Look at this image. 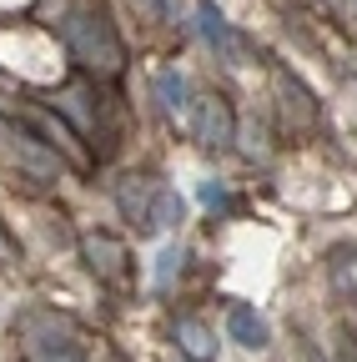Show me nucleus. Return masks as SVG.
Listing matches in <instances>:
<instances>
[{
	"label": "nucleus",
	"instance_id": "obj_1",
	"mask_svg": "<svg viewBox=\"0 0 357 362\" xmlns=\"http://www.w3.org/2000/svg\"><path fill=\"white\" fill-rule=\"evenodd\" d=\"M192 136L201 146H227L232 141V116H227V106L221 101H197V111H192Z\"/></svg>",
	"mask_w": 357,
	"mask_h": 362
},
{
	"label": "nucleus",
	"instance_id": "obj_2",
	"mask_svg": "<svg viewBox=\"0 0 357 362\" xmlns=\"http://www.w3.org/2000/svg\"><path fill=\"white\" fill-rule=\"evenodd\" d=\"M227 332H232L242 347H267V322L257 317V307H247V302H237V307L227 312Z\"/></svg>",
	"mask_w": 357,
	"mask_h": 362
},
{
	"label": "nucleus",
	"instance_id": "obj_3",
	"mask_svg": "<svg viewBox=\"0 0 357 362\" xmlns=\"http://www.w3.org/2000/svg\"><path fill=\"white\" fill-rule=\"evenodd\" d=\"M176 347H182L192 362H206L211 357V332L197 322V317H182V322H176Z\"/></svg>",
	"mask_w": 357,
	"mask_h": 362
},
{
	"label": "nucleus",
	"instance_id": "obj_4",
	"mask_svg": "<svg viewBox=\"0 0 357 362\" xmlns=\"http://www.w3.org/2000/svg\"><path fill=\"white\" fill-rule=\"evenodd\" d=\"M86 257H91V267L101 272V277H121L126 247H121V242H111V237H91V242H86Z\"/></svg>",
	"mask_w": 357,
	"mask_h": 362
},
{
	"label": "nucleus",
	"instance_id": "obj_5",
	"mask_svg": "<svg viewBox=\"0 0 357 362\" xmlns=\"http://www.w3.org/2000/svg\"><path fill=\"white\" fill-rule=\"evenodd\" d=\"M182 197H176L171 187H161L156 192V202H151V232H156V226H176V221H182Z\"/></svg>",
	"mask_w": 357,
	"mask_h": 362
},
{
	"label": "nucleus",
	"instance_id": "obj_6",
	"mask_svg": "<svg viewBox=\"0 0 357 362\" xmlns=\"http://www.w3.org/2000/svg\"><path fill=\"white\" fill-rule=\"evenodd\" d=\"M156 90H161V106H166V111H187V101H182V96H187V81L176 76V71H161V76H156Z\"/></svg>",
	"mask_w": 357,
	"mask_h": 362
},
{
	"label": "nucleus",
	"instance_id": "obj_7",
	"mask_svg": "<svg viewBox=\"0 0 357 362\" xmlns=\"http://www.w3.org/2000/svg\"><path fill=\"white\" fill-rule=\"evenodd\" d=\"M156 262H161L156 267V282H171V272H182V247H166Z\"/></svg>",
	"mask_w": 357,
	"mask_h": 362
},
{
	"label": "nucleus",
	"instance_id": "obj_8",
	"mask_svg": "<svg viewBox=\"0 0 357 362\" xmlns=\"http://www.w3.org/2000/svg\"><path fill=\"white\" fill-rule=\"evenodd\" d=\"M46 362H71V357H46Z\"/></svg>",
	"mask_w": 357,
	"mask_h": 362
},
{
	"label": "nucleus",
	"instance_id": "obj_9",
	"mask_svg": "<svg viewBox=\"0 0 357 362\" xmlns=\"http://www.w3.org/2000/svg\"><path fill=\"white\" fill-rule=\"evenodd\" d=\"M0 257H6V237H0Z\"/></svg>",
	"mask_w": 357,
	"mask_h": 362
}]
</instances>
